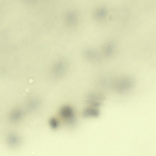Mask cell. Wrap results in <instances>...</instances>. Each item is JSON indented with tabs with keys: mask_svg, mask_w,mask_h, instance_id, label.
<instances>
[{
	"mask_svg": "<svg viewBox=\"0 0 156 156\" xmlns=\"http://www.w3.org/2000/svg\"><path fill=\"white\" fill-rule=\"evenodd\" d=\"M134 81L132 78L128 76L118 77L113 80L111 86L117 92L126 95L130 92L134 87Z\"/></svg>",
	"mask_w": 156,
	"mask_h": 156,
	"instance_id": "obj_1",
	"label": "cell"
},
{
	"mask_svg": "<svg viewBox=\"0 0 156 156\" xmlns=\"http://www.w3.org/2000/svg\"><path fill=\"white\" fill-rule=\"evenodd\" d=\"M59 114L70 126H73L76 123L75 114L73 108L71 106L65 105L60 109Z\"/></svg>",
	"mask_w": 156,
	"mask_h": 156,
	"instance_id": "obj_2",
	"label": "cell"
},
{
	"mask_svg": "<svg viewBox=\"0 0 156 156\" xmlns=\"http://www.w3.org/2000/svg\"><path fill=\"white\" fill-rule=\"evenodd\" d=\"M83 55L85 59L93 63H98L102 59L101 54L93 48H87L85 49Z\"/></svg>",
	"mask_w": 156,
	"mask_h": 156,
	"instance_id": "obj_3",
	"label": "cell"
},
{
	"mask_svg": "<svg viewBox=\"0 0 156 156\" xmlns=\"http://www.w3.org/2000/svg\"><path fill=\"white\" fill-rule=\"evenodd\" d=\"M104 97L101 94L97 92L89 93L87 97V102L91 106L98 108L102 104Z\"/></svg>",
	"mask_w": 156,
	"mask_h": 156,
	"instance_id": "obj_4",
	"label": "cell"
},
{
	"mask_svg": "<svg viewBox=\"0 0 156 156\" xmlns=\"http://www.w3.org/2000/svg\"><path fill=\"white\" fill-rule=\"evenodd\" d=\"M116 48V45L114 41L112 40L107 41L102 47V54L105 57H110L114 53Z\"/></svg>",
	"mask_w": 156,
	"mask_h": 156,
	"instance_id": "obj_5",
	"label": "cell"
},
{
	"mask_svg": "<svg viewBox=\"0 0 156 156\" xmlns=\"http://www.w3.org/2000/svg\"><path fill=\"white\" fill-rule=\"evenodd\" d=\"M67 65L64 61H61L58 62L53 68V73L54 75L57 77L63 75L67 70Z\"/></svg>",
	"mask_w": 156,
	"mask_h": 156,
	"instance_id": "obj_6",
	"label": "cell"
},
{
	"mask_svg": "<svg viewBox=\"0 0 156 156\" xmlns=\"http://www.w3.org/2000/svg\"><path fill=\"white\" fill-rule=\"evenodd\" d=\"M82 114L85 117L96 118L100 115V112L97 108L90 106L84 109Z\"/></svg>",
	"mask_w": 156,
	"mask_h": 156,
	"instance_id": "obj_7",
	"label": "cell"
},
{
	"mask_svg": "<svg viewBox=\"0 0 156 156\" xmlns=\"http://www.w3.org/2000/svg\"><path fill=\"white\" fill-rule=\"evenodd\" d=\"M8 141L10 146L15 147L19 144L20 140L19 137L16 135L11 134L8 137Z\"/></svg>",
	"mask_w": 156,
	"mask_h": 156,
	"instance_id": "obj_8",
	"label": "cell"
},
{
	"mask_svg": "<svg viewBox=\"0 0 156 156\" xmlns=\"http://www.w3.org/2000/svg\"><path fill=\"white\" fill-rule=\"evenodd\" d=\"M23 113L21 111L17 110L13 112L10 117V120L13 122H16L21 119Z\"/></svg>",
	"mask_w": 156,
	"mask_h": 156,
	"instance_id": "obj_9",
	"label": "cell"
},
{
	"mask_svg": "<svg viewBox=\"0 0 156 156\" xmlns=\"http://www.w3.org/2000/svg\"><path fill=\"white\" fill-rule=\"evenodd\" d=\"M75 17L72 13H68L67 15V20L68 24L70 25H74L76 22Z\"/></svg>",
	"mask_w": 156,
	"mask_h": 156,
	"instance_id": "obj_10",
	"label": "cell"
},
{
	"mask_svg": "<svg viewBox=\"0 0 156 156\" xmlns=\"http://www.w3.org/2000/svg\"><path fill=\"white\" fill-rule=\"evenodd\" d=\"M50 124L52 129H55L58 127L59 123L56 119L55 118H53L50 121Z\"/></svg>",
	"mask_w": 156,
	"mask_h": 156,
	"instance_id": "obj_11",
	"label": "cell"
},
{
	"mask_svg": "<svg viewBox=\"0 0 156 156\" xmlns=\"http://www.w3.org/2000/svg\"><path fill=\"white\" fill-rule=\"evenodd\" d=\"M105 13V10H100L97 12V15L98 17L100 18H103L104 17Z\"/></svg>",
	"mask_w": 156,
	"mask_h": 156,
	"instance_id": "obj_12",
	"label": "cell"
},
{
	"mask_svg": "<svg viewBox=\"0 0 156 156\" xmlns=\"http://www.w3.org/2000/svg\"><path fill=\"white\" fill-rule=\"evenodd\" d=\"M37 104L36 102H32V103H31L30 105V107L34 108H36V107H37Z\"/></svg>",
	"mask_w": 156,
	"mask_h": 156,
	"instance_id": "obj_13",
	"label": "cell"
},
{
	"mask_svg": "<svg viewBox=\"0 0 156 156\" xmlns=\"http://www.w3.org/2000/svg\"><path fill=\"white\" fill-rule=\"evenodd\" d=\"M29 4H32L35 3L37 0H25Z\"/></svg>",
	"mask_w": 156,
	"mask_h": 156,
	"instance_id": "obj_14",
	"label": "cell"
}]
</instances>
